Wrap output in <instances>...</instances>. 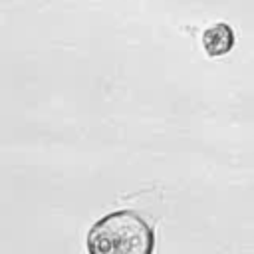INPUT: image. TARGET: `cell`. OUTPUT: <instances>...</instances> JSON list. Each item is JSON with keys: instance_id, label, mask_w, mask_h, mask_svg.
Segmentation results:
<instances>
[{"instance_id": "cell-2", "label": "cell", "mask_w": 254, "mask_h": 254, "mask_svg": "<svg viewBox=\"0 0 254 254\" xmlns=\"http://www.w3.org/2000/svg\"><path fill=\"white\" fill-rule=\"evenodd\" d=\"M202 46L204 52L212 58L224 56L234 46V32L228 24H214L202 34Z\"/></svg>"}, {"instance_id": "cell-1", "label": "cell", "mask_w": 254, "mask_h": 254, "mask_svg": "<svg viewBox=\"0 0 254 254\" xmlns=\"http://www.w3.org/2000/svg\"><path fill=\"white\" fill-rule=\"evenodd\" d=\"M155 232L133 210H117L99 218L87 232L89 254H151Z\"/></svg>"}]
</instances>
